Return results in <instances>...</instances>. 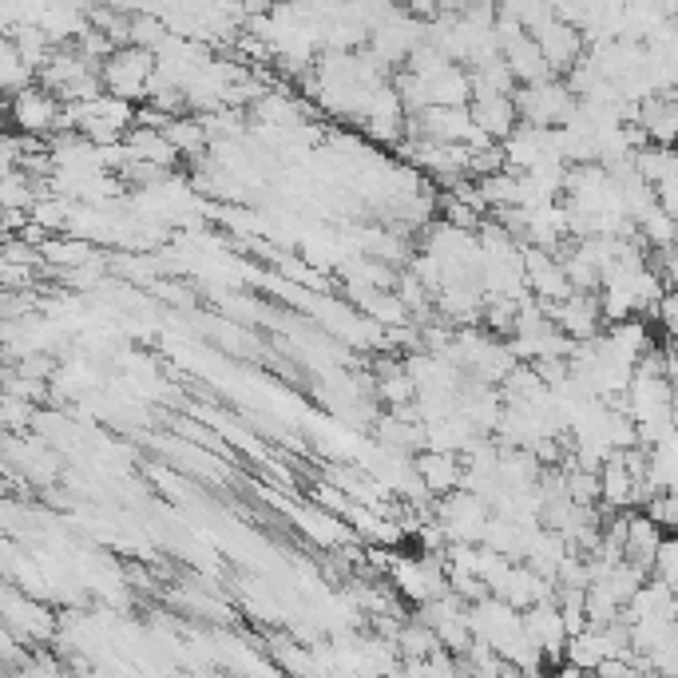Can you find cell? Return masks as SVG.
<instances>
[{"label": "cell", "mask_w": 678, "mask_h": 678, "mask_svg": "<svg viewBox=\"0 0 678 678\" xmlns=\"http://www.w3.org/2000/svg\"><path fill=\"white\" fill-rule=\"evenodd\" d=\"M516 107L524 124L536 127H567L579 115V95L567 88V80H543V84L516 88Z\"/></svg>", "instance_id": "2"}, {"label": "cell", "mask_w": 678, "mask_h": 678, "mask_svg": "<svg viewBox=\"0 0 678 678\" xmlns=\"http://www.w3.org/2000/svg\"><path fill=\"white\" fill-rule=\"evenodd\" d=\"M168 139L179 147V156L183 159H203L210 151V131L203 119H191V115H175L168 124Z\"/></svg>", "instance_id": "14"}, {"label": "cell", "mask_w": 678, "mask_h": 678, "mask_svg": "<svg viewBox=\"0 0 678 678\" xmlns=\"http://www.w3.org/2000/svg\"><path fill=\"white\" fill-rule=\"evenodd\" d=\"M675 159H678V147H675Z\"/></svg>", "instance_id": "25"}, {"label": "cell", "mask_w": 678, "mask_h": 678, "mask_svg": "<svg viewBox=\"0 0 678 678\" xmlns=\"http://www.w3.org/2000/svg\"><path fill=\"white\" fill-rule=\"evenodd\" d=\"M504 60H508L516 84H543V80H552L555 76V68L548 64V56H543L536 36H524L520 44H512L508 53H504Z\"/></svg>", "instance_id": "10"}, {"label": "cell", "mask_w": 678, "mask_h": 678, "mask_svg": "<svg viewBox=\"0 0 678 678\" xmlns=\"http://www.w3.org/2000/svg\"><path fill=\"white\" fill-rule=\"evenodd\" d=\"M159 56L151 48H139V44H119L112 56L104 60V84L112 95H124V100H147V88H151V76H156Z\"/></svg>", "instance_id": "3"}, {"label": "cell", "mask_w": 678, "mask_h": 678, "mask_svg": "<svg viewBox=\"0 0 678 678\" xmlns=\"http://www.w3.org/2000/svg\"><path fill=\"white\" fill-rule=\"evenodd\" d=\"M472 88H476V95H516V88L520 84H516L508 60L496 56V60L472 68ZM476 95H472V100H476Z\"/></svg>", "instance_id": "16"}, {"label": "cell", "mask_w": 678, "mask_h": 678, "mask_svg": "<svg viewBox=\"0 0 678 678\" xmlns=\"http://www.w3.org/2000/svg\"><path fill=\"white\" fill-rule=\"evenodd\" d=\"M639 124L647 127L651 143L678 147V100L667 92H655L639 100Z\"/></svg>", "instance_id": "7"}, {"label": "cell", "mask_w": 678, "mask_h": 678, "mask_svg": "<svg viewBox=\"0 0 678 678\" xmlns=\"http://www.w3.org/2000/svg\"><path fill=\"white\" fill-rule=\"evenodd\" d=\"M417 464L421 481L433 496H449L464 484V452H452V449H421L413 457Z\"/></svg>", "instance_id": "6"}, {"label": "cell", "mask_w": 678, "mask_h": 678, "mask_svg": "<svg viewBox=\"0 0 678 678\" xmlns=\"http://www.w3.org/2000/svg\"><path fill=\"white\" fill-rule=\"evenodd\" d=\"M663 330H667V337H678V298H675V290L670 294H663V302L655 306V313H651Z\"/></svg>", "instance_id": "22"}, {"label": "cell", "mask_w": 678, "mask_h": 678, "mask_svg": "<svg viewBox=\"0 0 678 678\" xmlns=\"http://www.w3.org/2000/svg\"><path fill=\"white\" fill-rule=\"evenodd\" d=\"M584 604H587V619H591V627H607V623H616V619L623 616V599H619V595L611 591L604 579L587 584Z\"/></svg>", "instance_id": "18"}, {"label": "cell", "mask_w": 678, "mask_h": 678, "mask_svg": "<svg viewBox=\"0 0 678 678\" xmlns=\"http://www.w3.org/2000/svg\"><path fill=\"white\" fill-rule=\"evenodd\" d=\"M127 151H131V159H143V163H159V168H175L179 159V147L168 139V131H159V127H143L136 124L131 131H127Z\"/></svg>", "instance_id": "9"}, {"label": "cell", "mask_w": 678, "mask_h": 678, "mask_svg": "<svg viewBox=\"0 0 678 678\" xmlns=\"http://www.w3.org/2000/svg\"><path fill=\"white\" fill-rule=\"evenodd\" d=\"M28 425H36V401L4 393V428H9V433H21V428H28Z\"/></svg>", "instance_id": "20"}, {"label": "cell", "mask_w": 678, "mask_h": 678, "mask_svg": "<svg viewBox=\"0 0 678 678\" xmlns=\"http://www.w3.org/2000/svg\"><path fill=\"white\" fill-rule=\"evenodd\" d=\"M0 80H4V92L9 95H16V92H24V88L36 84V68L24 60L21 48L12 44V36L0 44Z\"/></svg>", "instance_id": "15"}, {"label": "cell", "mask_w": 678, "mask_h": 678, "mask_svg": "<svg viewBox=\"0 0 678 678\" xmlns=\"http://www.w3.org/2000/svg\"><path fill=\"white\" fill-rule=\"evenodd\" d=\"M651 520L663 528V532H678V489H658L647 504H643Z\"/></svg>", "instance_id": "19"}, {"label": "cell", "mask_w": 678, "mask_h": 678, "mask_svg": "<svg viewBox=\"0 0 678 678\" xmlns=\"http://www.w3.org/2000/svg\"><path fill=\"white\" fill-rule=\"evenodd\" d=\"M663 584H675L678 579V532L663 536V543H658V555H655V572Z\"/></svg>", "instance_id": "21"}, {"label": "cell", "mask_w": 678, "mask_h": 678, "mask_svg": "<svg viewBox=\"0 0 678 678\" xmlns=\"http://www.w3.org/2000/svg\"><path fill=\"white\" fill-rule=\"evenodd\" d=\"M0 616H4V627L16 631L28 647L32 643H48L64 623L53 607L44 604L41 595H28L16 579H4V591H0Z\"/></svg>", "instance_id": "1"}, {"label": "cell", "mask_w": 678, "mask_h": 678, "mask_svg": "<svg viewBox=\"0 0 678 678\" xmlns=\"http://www.w3.org/2000/svg\"><path fill=\"white\" fill-rule=\"evenodd\" d=\"M536 41H540L543 56H548V64L555 68V76L572 72L575 64L584 60V53H587L584 28H575V24L560 21V16H555V21L548 24V28L536 32Z\"/></svg>", "instance_id": "5"}, {"label": "cell", "mask_w": 678, "mask_h": 678, "mask_svg": "<svg viewBox=\"0 0 678 678\" xmlns=\"http://www.w3.org/2000/svg\"><path fill=\"white\" fill-rule=\"evenodd\" d=\"M472 119L476 127H484L492 139H508L520 124V107H516V95H476L472 100Z\"/></svg>", "instance_id": "8"}, {"label": "cell", "mask_w": 678, "mask_h": 678, "mask_svg": "<svg viewBox=\"0 0 678 678\" xmlns=\"http://www.w3.org/2000/svg\"><path fill=\"white\" fill-rule=\"evenodd\" d=\"M437 4H440V12H449V16H460V12L469 9L472 0H437Z\"/></svg>", "instance_id": "23"}, {"label": "cell", "mask_w": 678, "mask_h": 678, "mask_svg": "<svg viewBox=\"0 0 678 678\" xmlns=\"http://www.w3.org/2000/svg\"><path fill=\"white\" fill-rule=\"evenodd\" d=\"M428 84V104L440 107H469L476 88H472V68L464 64H452L449 72H440L437 80H425Z\"/></svg>", "instance_id": "12"}, {"label": "cell", "mask_w": 678, "mask_h": 678, "mask_svg": "<svg viewBox=\"0 0 678 678\" xmlns=\"http://www.w3.org/2000/svg\"><path fill=\"white\" fill-rule=\"evenodd\" d=\"M9 115L16 131H24V136H48V131H60L64 100L44 84H32L24 92L9 95Z\"/></svg>", "instance_id": "4"}, {"label": "cell", "mask_w": 678, "mask_h": 678, "mask_svg": "<svg viewBox=\"0 0 678 678\" xmlns=\"http://www.w3.org/2000/svg\"><path fill=\"white\" fill-rule=\"evenodd\" d=\"M658 543H663V528H658L643 508L631 512V528H627V560L639 567H647V572H655Z\"/></svg>", "instance_id": "11"}, {"label": "cell", "mask_w": 678, "mask_h": 678, "mask_svg": "<svg viewBox=\"0 0 678 678\" xmlns=\"http://www.w3.org/2000/svg\"><path fill=\"white\" fill-rule=\"evenodd\" d=\"M670 290H675V298H678V283H675V286H670Z\"/></svg>", "instance_id": "24"}, {"label": "cell", "mask_w": 678, "mask_h": 678, "mask_svg": "<svg viewBox=\"0 0 678 678\" xmlns=\"http://www.w3.org/2000/svg\"><path fill=\"white\" fill-rule=\"evenodd\" d=\"M41 254H44V266L56 274L72 271V266H84V262L95 258L92 239H80V234H72V239H48L41 246Z\"/></svg>", "instance_id": "13"}, {"label": "cell", "mask_w": 678, "mask_h": 678, "mask_svg": "<svg viewBox=\"0 0 678 678\" xmlns=\"http://www.w3.org/2000/svg\"><path fill=\"white\" fill-rule=\"evenodd\" d=\"M639 234H643V242H647L651 251H667V246L678 242V219L658 203V207H651L647 215L639 219Z\"/></svg>", "instance_id": "17"}]
</instances>
